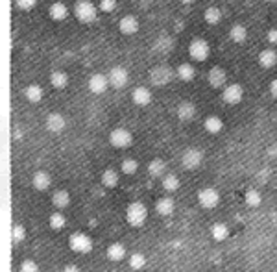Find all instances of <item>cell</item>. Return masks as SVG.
Listing matches in <instances>:
<instances>
[{
	"instance_id": "cell-1",
	"label": "cell",
	"mask_w": 277,
	"mask_h": 272,
	"mask_svg": "<svg viewBox=\"0 0 277 272\" xmlns=\"http://www.w3.org/2000/svg\"><path fill=\"white\" fill-rule=\"evenodd\" d=\"M74 15L83 24H91V22L96 21L98 8L92 4L91 0H78L76 6H74Z\"/></svg>"
},
{
	"instance_id": "cell-2",
	"label": "cell",
	"mask_w": 277,
	"mask_h": 272,
	"mask_svg": "<svg viewBox=\"0 0 277 272\" xmlns=\"http://www.w3.org/2000/svg\"><path fill=\"white\" fill-rule=\"evenodd\" d=\"M148 219V209H146V205L143 202H131L128 205V209H126V221H128L129 226L133 228H138L143 226L144 222Z\"/></svg>"
},
{
	"instance_id": "cell-3",
	"label": "cell",
	"mask_w": 277,
	"mask_h": 272,
	"mask_svg": "<svg viewBox=\"0 0 277 272\" xmlns=\"http://www.w3.org/2000/svg\"><path fill=\"white\" fill-rule=\"evenodd\" d=\"M172 80H174V69L168 67V65H155L150 71V82L154 83V85H157V87L168 85Z\"/></svg>"
},
{
	"instance_id": "cell-4",
	"label": "cell",
	"mask_w": 277,
	"mask_h": 272,
	"mask_svg": "<svg viewBox=\"0 0 277 272\" xmlns=\"http://www.w3.org/2000/svg\"><path fill=\"white\" fill-rule=\"evenodd\" d=\"M68 247H71L72 252L76 254H91L92 252V239L82 231H76L68 237Z\"/></svg>"
},
{
	"instance_id": "cell-5",
	"label": "cell",
	"mask_w": 277,
	"mask_h": 272,
	"mask_svg": "<svg viewBox=\"0 0 277 272\" xmlns=\"http://www.w3.org/2000/svg\"><path fill=\"white\" fill-rule=\"evenodd\" d=\"M198 204L203 209H215L216 205L220 204V193L215 187H203L198 191Z\"/></svg>"
},
{
	"instance_id": "cell-6",
	"label": "cell",
	"mask_w": 277,
	"mask_h": 272,
	"mask_svg": "<svg viewBox=\"0 0 277 272\" xmlns=\"http://www.w3.org/2000/svg\"><path fill=\"white\" fill-rule=\"evenodd\" d=\"M211 54V46L205 39H192L189 45V56L194 59V62H205Z\"/></svg>"
},
{
	"instance_id": "cell-7",
	"label": "cell",
	"mask_w": 277,
	"mask_h": 272,
	"mask_svg": "<svg viewBox=\"0 0 277 272\" xmlns=\"http://www.w3.org/2000/svg\"><path fill=\"white\" fill-rule=\"evenodd\" d=\"M201 163H203V152L200 148H187L181 154V165L185 169L196 170Z\"/></svg>"
},
{
	"instance_id": "cell-8",
	"label": "cell",
	"mask_w": 277,
	"mask_h": 272,
	"mask_svg": "<svg viewBox=\"0 0 277 272\" xmlns=\"http://www.w3.org/2000/svg\"><path fill=\"white\" fill-rule=\"evenodd\" d=\"M109 143L113 144L115 148H128L129 144L133 143V135L126 128H115L109 134Z\"/></svg>"
},
{
	"instance_id": "cell-9",
	"label": "cell",
	"mask_w": 277,
	"mask_h": 272,
	"mask_svg": "<svg viewBox=\"0 0 277 272\" xmlns=\"http://www.w3.org/2000/svg\"><path fill=\"white\" fill-rule=\"evenodd\" d=\"M108 78H109V85H111V87L124 89L129 82V72H128V69H126V67L117 65V67H113L111 71H109Z\"/></svg>"
},
{
	"instance_id": "cell-10",
	"label": "cell",
	"mask_w": 277,
	"mask_h": 272,
	"mask_svg": "<svg viewBox=\"0 0 277 272\" xmlns=\"http://www.w3.org/2000/svg\"><path fill=\"white\" fill-rule=\"evenodd\" d=\"M222 98H224V102L229 104V106H236V104H240L242 98H244V89H242V85H238V83H229V85L224 87Z\"/></svg>"
},
{
	"instance_id": "cell-11",
	"label": "cell",
	"mask_w": 277,
	"mask_h": 272,
	"mask_svg": "<svg viewBox=\"0 0 277 272\" xmlns=\"http://www.w3.org/2000/svg\"><path fill=\"white\" fill-rule=\"evenodd\" d=\"M89 91L94 93V95H102V93L108 91V87H111L109 85V78L108 74H102V72H94L91 78H89Z\"/></svg>"
},
{
	"instance_id": "cell-12",
	"label": "cell",
	"mask_w": 277,
	"mask_h": 272,
	"mask_svg": "<svg viewBox=\"0 0 277 272\" xmlns=\"http://www.w3.org/2000/svg\"><path fill=\"white\" fill-rule=\"evenodd\" d=\"M207 80H209V85L215 89H220L226 85L227 82V72L224 71L222 67H211V71L207 72Z\"/></svg>"
},
{
	"instance_id": "cell-13",
	"label": "cell",
	"mask_w": 277,
	"mask_h": 272,
	"mask_svg": "<svg viewBox=\"0 0 277 272\" xmlns=\"http://www.w3.org/2000/svg\"><path fill=\"white\" fill-rule=\"evenodd\" d=\"M138 28H141V24H138V19L135 15H124L118 22V30L122 32L124 36H135Z\"/></svg>"
},
{
	"instance_id": "cell-14",
	"label": "cell",
	"mask_w": 277,
	"mask_h": 272,
	"mask_svg": "<svg viewBox=\"0 0 277 272\" xmlns=\"http://www.w3.org/2000/svg\"><path fill=\"white\" fill-rule=\"evenodd\" d=\"M45 123H46L48 132H52V134H61L63 130H65V126H67L65 117H63L61 113H57V111H54V113L48 115Z\"/></svg>"
},
{
	"instance_id": "cell-15",
	"label": "cell",
	"mask_w": 277,
	"mask_h": 272,
	"mask_svg": "<svg viewBox=\"0 0 277 272\" xmlns=\"http://www.w3.org/2000/svg\"><path fill=\"white\" fill-rule=\"evenodd\" d=\"M131 100H133V104L141 106V108H146L152 102V91L148 87H144V85H138V87H135L131 91Z\"/></svg>"
},
{
	"instance_id": "cell-16",
	"label": "cell",
	"mask_w": 277,
	"mask_h": 272,
	"mask_svg": "<svg viewBox=\"0 0 277 272\" xmlns=\"http://www.w3.org/2000/svg\"><path fill=\"white\" fill-rule=\"evenodd\" d=\"M176 115L180 118L181 123H190L192 118L196 117V106L192 102H180L178 104V108H176Z\"/></svg>"
},
{
	"instance_id": "cell-17",
	"label": "cell",
	"mask_w": 277,
	"mask_h": 272,
	"mask_svg": "<svg viewBox=\"0 0 277 272\" xmlns=\"http://www.w3.org/2000/svg\"><path fill=\"white\" fill-rule=\"evenodd\" d=\"M106 256H108L109 261L118 263V261H122V259H126L128 252H126V247H124L122 243H111V245L108 247Z\"/></svg>"
},
{
	"instance_id": "cell-18",
	"label": "cell",
	"mask_w": 277,
	"mask_h": 272,
	"mask_svg": "<svg viewBox=\"0 0 277 272\" xmlns=\"http://www.w3.org/2000/svg\"><path fill=\"white\" fill-rule=\"evenodd\" d=\"M259 65L262 69H273L277 65V52L273 48H264L259 52Z\"/></svg>"
},
{
	"instance_id": "cell-19",
	"label": "cell",
	"mask_w": 277,
	"mask_h": 272,
	"mask_svg": "<svg viewBox=\"0 0 277 272\" xmlns=\"http://www.w3.org/2000/svg\"><path fill=\"white\" fill-rule=\"evenodd\" d=\"M48 15H50L52 21L56 22H61L67 19L68 15V8L63 2H54V4H50V8H48Z\"/></svg>"
},
{
	"instance_id": "cell-20",
	"label": "cell",
	"mask_w": 277,
	"mask_h": 272,
	"mask_svg": "<svg viewBox=\"0 0 277 272\" xmlns=\"http://www.w3.org/2000/svg\"><path fill=\"white\" fill-rule=\"evenodd\" d=\"M172 48H174V39H172L168 34H161L154 43V50L157 52V54H168Z\"/></svg>"
},
{
	"instance_id": "cell-21",
	"label": "cell",
	"mask_w": 277,
	"mask_h": 272,
	"mask_svg": "<svg viewBox=\"0 0 277 272\" xmlns=\"http://www.w3.org/2000/svg\"><path fill=\"white\" fill-rule=\"evenodd\" d=\"M31 185L36 187L37 191H46L52 185V178L46 170H37L33 178H31Z\"/></svg>"
},
{
	"instance_id": "cell-22",
	"label": "cell",
	"mask_w": 277,
	"mask_h": 272,
	"mask_svg": "<svg viewBox=\"0 0 277 272\" xmlns=\"http://www.w3.org/2000/svg\"><path fill=\"white\" fill-rule=\"evenodd\" d=\"M174 209H176V202L172 200L170 196H163V198H159V200L155 202V211H157L161 217L172 215Z\"/></svg>"
},
{
	"instance_id": "cell-23",
	"label": "cell",
	"mask_w": 277,
	"mask_h": 272,
	"mask_svg": "<svg viewBox=\"0 0 277 272\" xmlns=\"http://www.w3.org/2000/svg\"><path fill=\"white\" fill-rule=\"evenodd\" d=\"M24 98L28 100V102L31 104H37L43 100V95H45V91H43L41 85H37V83H30V85H26L24 87Z\"/></svg>"
},
{
	"instance_id": "cell-24",
	"label": "cell",
	"mask_w": 277,
	"mask_h": 272,
	"mask_svg": "<svg viewBox=\"0 0 277 272\" xmlns=\"http://www.w3.org/2000/svg\"><path fill=\"white\" fill-rule=\"evenodd\" d=\"M203 128H205V132H209V134L216 135L224 130V120H222L218 115H209V117L203 120Z\"/></svg>"
},
{
	"instance_id": "cell-25",
	"label": "cell",
	"mask_w": 277,
	"mask_h": 272,
	"mask_svg": "<svg viewBox=\"0 0 277 272\" xmlns=\"http://www.w3.org/2000/svg\"><path fill=\"white\" fill-rule=\"evenodd\" d=\"M52 204H54L56 209H65V207H68V205H71V193L65 189L56 191V193L52 195Z\"/></svg>"
},
{
	"instance_id": "cell-26",
	"label": "cell",
	"mask_w": 277,
	"mask_h": 272,
	"mask_svg": "<svg viewBox=\"0 0 277 272\" xmlns=\"http://www.w3.org/2000/svg\"><path fill=\"white\" fill-rule=\"evenodd\" d=\"M176 76L180 78L181 82H192L196 78V69L192 63H181L180 67L176 69Z\"/></svg>"
},
{
	"instance_id": "cell-27",
	"label": "cell",
	"mask_w": 277,
	"mask_h": 272,
	"mask_svg": "<svg viewBox=\"0 0 277 272\" xmlns=\"http://www.w3.org/2000/svg\"><path fill=\"white\" fill-rule=\"evenodd\" d=\"M211 237L218 243L226 241L227 237H229V228H227V224H224V222H215V224L211 226Z\"/></svg>"
},
{
	"instance_id": "cell-28",
	"label": "cell",
	"mask_w": 277,
	"mask_h": 272,
	"mask_svg": "<svg viewBox=\"0 0 277 272\" xmlns=\"http://www.w3.org/2000/svg\"><path fill=\"white\" fill-rule=\"evenodd\" d=\"M100 182H102L103 187L108 189H115L118 185V172L115 169H106L100 176Z\"/></svg>"
},
{
	"instance_id": "cell-29",
	"label": "cell",
	"mask_w": 277,
	"mask_h": 272,
	"mask_svg": "<svg viewBox=\"0 0 277 272\" xmlns=\"http://www.w3.org/2000/svg\"><path fill=\"white\" fill-rule=\"evenodd\" d=\"M229 37L233 43H244L248 39V28L244 24H233L229 30Z\"/></svg>"
},
{
	"instance_id": "cell-30",
	"label": "cell",
	"mask_w": 277,
	"mask_h": 272,
	"mask_svg": "<svg viewBox=\"0 0 277 272\" xmlns=\"http://www.w3.org/2000/svg\"><path fill=\"white\" fill-rule=\"evenodd\" d=\"M50 83L54 89H65L68 85V74L65 71H54L50 74Z\"/></svg>"
},
{
	"instance_id": "cell-31",
	"label": "cell",
	"mask_w": 277,
	"mask_h": 272,
	"mask_svg": "<svg viewBox=\"0 0 277 272\" xmlns=\"http://www.w3.org/2000/svg\"><path fill=\"white\" fill-rule=\"evenodd\" d=\"M164 170H166V165H164L163 159H152L148 163V174L152 178H163Z\"/></svg>"
},
{
	"instance_id": "cell-32",
	"label": "cell",
	"mask_w": 277,
	"mask_h": 272,
	"mask_svg": "<svg viewBox=\"0 0 277 272\" xmlns=\"http://www.w3.org/2000/svg\"><path fill=\"white\" fill-rule=\"evenodd\" d=\"M161 185H163V189L166 191V193H176V191L180 189L181 182L176 174H164Z\"/></svg>"
},
{
	"instance_id": "cell-33",
	"label": "cell",
	"mask_w": 277,
	"mask_h": 272,
	"mask_svg": "<svg viewBox=\"0 0 277 272\" xmlns=\"http://www.w3.org/2000/svg\"><path fill=\"white\" fill-rule=\"evenodd\" d=\"M128 263H129V268H133V270H143V268L146 267L148 259H146V256L141 254V252H133V254H129Z\"/></svg>"
},
{
	"instance_id": "cell-34",
	"label": "cell",
	"mask_w": 277,
	"mask_h": 272,
	"mask_svg": "<svg viewBox=\"0 0 277 272\" xmlns=\"http://www.w3.org/2000/svg\"><path fill=\"white\" fill-rule=\"evenodd\" d=\"M48 224H50L52 230L59 231L67 226V217L63 215L61 211H54V213L50 215V219H48Z\"/></svg>"
},
{
	"instance_id": "cell-35",
	"label": "cell",
	"mask_w": 277,
	"mask_h": 272,
	"mask_svg": "<svg viewBox=\"0 0 277 272\" xmlns=\"http://www.w3.org/2000/svg\"><path fill=\"white\" fill-rule=\"evenodd\" d=\"M203 19H205L207 24H218L222 21V10L216 8V6H209L205 11H203Z\"/></svg>"
},
{
	"instance_id": "cell-36",
	"label": "cell",
	"mask_w": 277,
	"mask_h": 272,
	"mask_svg": "<svg viewBox=\"0 0 277 272\" xmlns=\"http://www.w3.org/2000/svg\"><path fill=\"white\" fill-rule=\"evenodd\" d=\"M244 202H246L248 207H259L262 202V196L257 189H248L246 195H244Z\"/></svg>"
},
{
	"instance_id": "cell-37",
	"label": "cell",
	"mask_w": 277,
	"mask_h": 272,
	"mask_svg": "<svg viewBox=\"0 0 277 272\" xmlns=\"http://www.w3.org/2000/svg\"><path fill=\"white\" fill-rule=\"evenodd\" d=\"M120 170H122L124 174L133 176L135 172L138 170V163L135 161L133 158H126V159L122 161V163H120Z\"/></svg>"
},
{
	"instance_id": "cell-38",
	"label": "cell",
	"mask_w": 277,
	"mask_h": 272,
	"mask_svg": "<svg viewBox=\"0 0 277 272\" xmlns=\"http://www.w3.org/2000/svg\"><path fill=\"white\" fill-rule=\"evenodd\" d=\"M11 239H13V243H15V245H21V243L26 239V230L21 226V224H15V226H13V231H11Z\"/></svg>"
},
{
	"instance_id": "cell-39",
	"label": "cell",
	"mask_w": 277,
	"mask_h": 272,
	"mask_svg": "<svg viewBox=\"0 0 277 272\" xmlns=\"http://www.w3.org/2000/svg\"><path fill=\"white\" fill-rule=\"evenodd\" d=\"M19 272H39V265L33 259H24L19 267Z\"/></svg>"
},
{
	"instance_id": "cell-40",
	"label": "cell",
	"mask_w": 277,
	"mask_h": 272,
	"mask_svg": "<svg viewBox=\"0 0 277 272\" xmlns=\"http://www.w3.org/2000/svg\"><path fill=\"white\" fill-rule=\"evenodd\" d=\"M115 8H117V0H100V4H98V10L103 13H111V11H115Z\"/></svg>"
},
{
	"instance_id": "cell-41",
	"label": "cell",
	"mask_w": 277,
	"mask_h": 272,
	"mask_svg": "<svg viewBox=\"0 0 277 272\" xmlns=\"http://www.w3.org/2000/svg\"><path fill=\"white\" fill-rule=\"evenodd\" d=\"M15 6L21 11H31L37 6V0H15Z\"/></svg>"
},
{
	"instance_id": "cell-42",
	"label": "cell",
	"mask_w": 277,
	"mask_h": 272,
	"mask_svg": "<svg viewBox=\"0 0 277 272\" xmlns=\"http://www.w3.org/2000/svg\"><path fill=\"white\" fill-rule=\"evenodd\" d=\"M266 39H268V43H270V45H277V28H272V30H268Z\"/></svg>"
},
{
	"instance_id": "cell-43",
	"label": "cell",
	"mask_w": 277,
	"mask_h": 272,
	"mask_svg": "<svg viewBox=\"0 0 277 272\" xmlns=\"http://www.w3.org/2000/svg\"><path fill=\"white\" fill-rule=\"evenodd\" d=\"M270 95H272V98L277 100V78L270 82Z\"/></svg>"
},
{
	"instance_id": "cell-44",
	"label": "cell",
	"mask_w": 277,
	"mask_h": 272,
	"mask_svg": "<svg viewBox=\"0 0 277 272\" xmlns=\"http://www.w3.org/2000/svg\"><path fill=\"white\" fill-rule=\"evenodd\" d=\"M63 272H82V270H80L76 265H67V267L63 268Z\"/></svg>"
},
{
	"instance_id": "cell-45",
	"label": "cell",
	"mask_w": 277,
	"mask_h": 272,
	"mask_svg": "<svg viewBox=\"0 0 277 272\" xmlns=\"http://www.w3.org/2000/svg\"><path fill=\"white\" fill-rule=\"evenodd\" d=\"M180 2H183V4H192L194 0H180Z\"/></svg>"
},
{
	"instance_id": "cell-46",
	"label": "cell",
	"mask_w": 277,
	"mask_h": 272,
	"mask_svg": "<svg viewBox=\"0 0 277 272\" xmlns=\"http://www.w3.org/2000/svg\"><path fill=\"white\" fill-rule=\"evenodd\" d=\"M264 2H275V0H264Z\"/></svg>"
}]
</instances>
